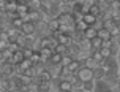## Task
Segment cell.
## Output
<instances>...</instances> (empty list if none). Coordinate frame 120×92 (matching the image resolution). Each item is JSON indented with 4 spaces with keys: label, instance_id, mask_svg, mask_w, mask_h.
Masks as SVG:
<instances>
[{
    "label": "cell",
    "instance_id": "obj_1",
    "mask_svg": "<svg viewBox=\"0 0 120 92\" xmlns=\"http://www.w3.org/2000/svg\"><path fill=\"white\" fill-rule=\"evenodd\" d=\"M78 78L81 81H90V80H93V70L89 67H85V65H82V67L78 70Z\"/></svg>",
    "mask_w": 120,
    "mask_h": 92
},
{
    "label": "cell",
    "instance_id": "obj_2",
    "mask_svg": "<svg viewBox=\"0 0 120 92\" xmlns=\"http://www.w3.org/2000/svg\"><path fill=\"white\" fill-rule=\"evenodd\" d=\"M2 76L3 78H11L13 75H14V64L13 62H5L3 65H2Z\"/></svg>",
    "mask_w": 120,
    "mask_h": 92
},
{
    "label": "cell",
    "instance_id": "obj_3",
    "mask_svg": "<svg viewBox=\"0 0 120 92\" xmlns=\"http://www.w3.org/2000/svg\"><path fill=\"white\" fill-rule=\"evenodd\" d=\"M21 32H22L24 35H36V25H35V22H30V21L24 22L22 27H21Z\"/></svg>",
    "mask_w": 120,
    "mask_h": 92
},
{
    "label": "cell",
    "instance_id": "obj_4",
    "mask_svg": "<svg viewBox=\"0 0 120 92\" xmlns=\"http://www.w3.org/2000/svg\"><path fill=\"white\" fill-rule=\"evenodd\" d=\"M106 78V68L98 65L96 68H93V80L95 81H103Z\"/></svg>",
    "mask_w": 120,
    "mask_h": 92
},
{
    "label": "cell",
    "instance_id": "obj_5",
    "mask_svg": "<svg viewBox=\"0 0 120 92\" xmlns=\"http://www.w3.org/2000/svg\"><path fill=\"white\" fill-rule=\"evenodd\" d=\"M40 56H41V60H44V62H48L49 59H51V56L54 54V49L52 48H49V46H43L40 51Z\"/></svg>",
    "mask_w": 120,
    "mask_h": 92
},
{
    "label": "cell",
    "instance_id": "obj_6",
    "mask_svg": "<svg viewBox=\"0 0 120 92\" xmlns=\"http://www.w3.org/2000/svg\"><path fill=\"white\" fill-rule=\"evenodd\" d=\"M79 52H81V46H79L78 43H71L68 46V52H66V54H70L73 59H76L79 56Z\"/></svg>",
    "mask_w": 120,
    "mask_h": 92
},
{
    "label": "cell",
    "instance_id": "obj_7",
    "mask_svg": "<svg viewBox=\"0 0 120 92\" xmlns=\"http://www.w3.org/2000/svg\"><path fill=\"white\" fill-rule=\"evenodd\" d=\"M57 40H59V43L66 44V46H70V44L73 43V38H71V35H68V33H60L59 37H57Z\"/></svg>",
    "mask_w": 120,
    "mask_h": 92
},
{
    "label": "cell",
    "instance_id": "obj_8",
    "mask_svg": "<svg viewBox=\"0 0 120 92\" xmlns=\"http://www.w3.org/2000/svg\"><path fill=\"white\" fill-rule=\"evenodd\" d=\"M27 5H29L30 11H40L43 2H41V0H29V2H27Z\"/></svg>",
    "mask_w": 120,
    "mask_h": 92
},
{
    "label": "cell",
    "instance_id": "obj_9",
    "mask_svg": "<svg viewBox=\"0 0 120 92\" xmlns=\"http://www.w3.org/2000/svg\"><path fill=\"white\" fill-rule=\"evenodd\" d=\"M48 29L51 30V33H52L54 30H59V29H60L59 19H57V18H51V19H49V21H48Z\"/></svg>",
    "mask_w": 120,
    "mask_h": 92
},
{
    "label": "cell",
    "instance_id": "obj_10",
    "mask_svg": "<svg viewBox=\"0 0 120 92\" xmlns=\"http://www.w3.org/2000/svg\"><path fill=\"white\" fill-rule=\"evenodd\" d=\"M66 67L70 68V72H73V73H78V70L82 67V62L78 60V59H73V60L70 62V65H66Z\"/></svg>",
    "mask_w": 120,
    "mask_h": 92
},
{
    "label": "cell",
    "instance_id": "obj_11",
    "mask_svg": "<svg viewBox=\"0 0 120 92\" xmlns=\"http://www.w3.org/2000/svg\"><path fill=\"white\" fill-rule=\"evenodd\" d=\"M0 91H2V92H10V91H11L10 78H2V80H0Z\"/></svg>",
    "mask_w": 120,
    "mask_h": 92
},
{
    "label": "cell",
    "instance_id": "obj_12",
    "mask_svg": "<svg viewBox=\"0 0 120 92\" xmlns=\"http://www.w3.org/2000/svg\"><path fill=\"white\" fill-rule=\"evenodd\" d=\"M71 38H73V43H78V44H79V43H81V41L85 38V35H84V32H82V30H78V29H76V30L73 32Z\"/></svg>",
    "mask_w": 120,
    "mask_h": 92
},
{
    "label": "cell",
    "instance_id": "obj_13",
    "mask_svg": "<svg viewBox=\"0 0 120 92\" xmlns=\"http://www.w3.org/2000/svg\"><path fill=\"white\" fill-rule=\"evenodd\" d=\"M59 89H60V92H70V91H73V86H71V83H70V81L60 80V83H59Z\"/></svg>",
    "mask_w": 120,
    "mask_h": 92
},
{
    "label": "cell",
    "instance_id": "obj_14",
    "mask_svg": "<svg viewBox=\"0 0 120 92\" xmlns=\"http://www.w3.org/2000/svg\"><path fill=\"white\" fill-rule=\"evenodd\" d=\"M60 14H62V11H60V3L59 5H51L49 6V16H51V18H59Z\"/></svg>",
    "mask_w": 120,
    "mask_h": 92
},
{
    "label": "cell",
    "instance_id": "obj_15",
    "mask_svg": "<svg viewBox=\"0 0 120 92\" xmlns=\"http://www.w3.org/2000/svg\"><path fill=\"white\" fill-rule=\"evenodd\" d=\"M24 52H22V49H19V51H16V52H13V64H21V62L24 60Z\"/></svg>",
    "mask_w": 120,
    "mask_h": 92
},
{
    "label": "cell",
    "instance_id": "obj_16",
    "mask_svg": "<svg viewBox=\"0 0 120 92\" xmlns=\"http://www.w3.org/2000/svg\"><path fill=\"white\" fill-rule=\"evenodd\" d=\"M62 14H73V3H60Z\"/></svg>",
    "mask_w": 120,
    "mask_h": 92
},
{
    "label": "cell",
    "instance_id": "obj_17",
    "mask_svg": "<svg viewBox=\"0 0 120 92\" xmlns=\"http://www.w3.org/2000/svg\"><path fill=\"white\" fill-rule=\"evenodd\" d=\"M73 14H84V3L73 2Z\"/></svg>",
    "mask_w": 120,
    "mask_h": 92
},
{
    "label": "cell",
    "instance_id": "obj_18",
    "mask_svg": "<svg viewBox=\"0 0 120 92\" xmlns=\"http://www.w3.org/2000/svg\"><path fill=\"white\" fill-rule=\"evenodd\" d=\"M95 86H96V81L95 80H90V81H84V86L82 89L89 92H95Z\"/></svg>",
    "mask_w": 120,
    "mask_h": 92
},
{
    "label": "cell",
    "instance_id": "obj_19",
    "mask_svg": "<svg viewBox=\"0 0 120 92\" xmlns=\"http://www.w3.org/2000/svg\"><path fill=\"white\" fill-rule=\"evenodd\" d=\"M19 80H21V84H22V86H30V84L33 83V78L29 76V75H25V73L21 75V76H19Z\"/></svg>",
    "mask_w": 120,
    "mask_h": 92
},
{
    "label": "cell",
    "instance_id": "obj_20",
    "mask_svg": "<svg viewBox=\"0 0 120 92\" xmlns=\"http://www.w3.org/2000/svg\"><path fill=\"white\" fill-rule=\"evenodd\" d=\"M84 35H85V38H87V40H93V38L98 35V32H96L95 29L92 27V25H89V29L84 32Z\"/></svg>",
    "mask_w": 120,
    "mask_h": 92
},
{
    "label": "cell",
    "instance_id": "obj_21",
    "mask_svg": "<svg viewBox=\"0 0 120 92\" xmlns=\"http://www.w3.org/2000/svg\"><path fill=\"white\" fill-rule=\"evenodd\" d=\"M89 57H92V51H84V49H81V52H79V56L76 57L78 60L82 62V65H84V60L85 59H89Z\"/></svg>",
    "mask_w": 120,
    "mask_h": 92
},
{
    "label": "cell",
    "instance_id": "obj_22",
    "mask_svg": "<svg viewBox=\"0 0 120 92\" xmlns=\"http://www.w3.org/2000/svg\"><path fill=\"white\" fill-rule=\"evenodd\" d=\"M79 46H81V49H84V51H92V40H87V38H84L81 43H79Z\"/></svg>",
    "mask_w": 120,
    "mask_h": 92
},
{
    "label": "cell",
    "instance_id": "obj_23",
    "mask_svg": "<svg viewBox=\"0 0 120 92\" xmlns=\"http://www.w3.org/2000/svg\"><path fill=\"white\" fill-rule=\"evenodd\" d=\"M54 52H59V54L65 56L66 52H68V46H66V44H62V43H59V44H57V46H55Z\"/></svg>",
    "mask_w": 120,
    "mask_h": 92
},
{
    "label": "cell",
    "instance_id": "obj_24",
    "mask_svg": "<svg viewBox=\"0 0 120 92\" xmlns=\"http://www.w3.org/2000/svg\"><path fill=\"white\" fill-rule=\"evenodd\" d=\"M84 65L93 70V68H96V67H98V62H96L95 59H93V57H89V59H85V60H84Z\"/></svg>",
    "mask_w": 120,
    "mask_h": 92
},
{
    "label": "cell",
    "instance_id": "obj_25",
    "mask_svg": "<svg viewBox=\"0 0 120 92\" xmlns=\"http://www.w3.org/2000/svg\"><path fill=\"white\" fill-rule=\"evenodd\" d=\"M84 21L89 25H93V24H95V21H96V16L90 14V13H84Z\"/></svg>",
    "mask_w": 120,
    "mask_h": 92
},
{
    "label": "cell",
    "instance_id": "obj_26",
    "mask_svg": "<svg viewBox=\"0 0 120 92\" xmlns=\"http://www.w3.org/2000/svg\"><path fill=\"white\" fill-rule=\"evenodd\" d=\"M96 37H100L101 40H108V38H112L111 37V32L108 29H101V30H98V35Z\"/></svg>",
    "mask_w": 120,
    "mask_h": 92
},
{
    "label": "cell",
    "instance_id": "obj_27",
    "mask_svg": "<svg viewBox=\"0 0 120 92\" xmlns=\"http://www.w3.org/2000/svg\"><path fill=\"white\" fill-rule=\"evenodd\" d=\"M62 57H63L62 54H59V52H54V54L51 56V59H49V60L52 62L54 65H59V64H62Z\"/></svg>",
    "mask_w": 120,
    "mask_h": 92
},
{
    "label": "cell",
    "instance_id": "obj_28",
    "mask_svg": "<svg viewBox=\"0 0 120 92\" xmlns=\"http://www.w3.org/2000/svg\"><path fill=\"white\" fill-rule=\"evenodd\" d=\"M92 27H93V29H95L96 32H98V30H101V29H104V21H103V19L100 18V16H98V18H96V21H95V24L92 25Z\"/></svg>",
    "mask_w": 120,
    "mask_h": 92
},
{
    "label": "cell",
    "instance_id": "obj_29",
    "mask_svg": "<svg viewBox=\"0 0 120 92\" xmlns=\"http://www.w3.org/2000/svg\"><path fill=\"white\" fill-rule=\"evenodd\" d=\"M22 24H24V19L19 18V16H16L14 19H11V25H13V27H16V29H21Z\"/></svg>",
    "mask_w": 120,
    "mask_h": 92
},
{
    "label": "cell",
    "instance_id": "obj_30",
    "mask_svg": "<svg viewBox=\"0 0 120 92\" xmlns=\"http://www.w3.org/2000/svg\"><path fill=\"white\" fill-rule=\"evenodd\" d=\"M71 86H73V91H74V92H79V91H82V86H84V81H81V80L78 78V80L74 81V83H73Z\"/></svg>",
    "mask_w": 120,
    "mask_h": 92
},
{
    "label": "cell",
    "instance_id": "obj_31",
    "mask_svg": "<svg viewBox=\"0 0 120 92\" xmlns=\"http://www.w3.org/2000/svg\"><path fill=\"white\" fill-rule=\"evenodd\" d=\"M76 29H78V30H82V32H85L87 29H89V24L85 22L84 19H82V21H78V22H76Z\"/></svg>",
    "mask_w": 120,
    "mask_h": 92
},
{
    "label": "cell",
    "instance_id": "obj_32",
    "mask_svg": "<svg viewBox=\"0 0 120 92\" xmlns=\"http://www.w3.org/2000/svg\"><path fill=\"white\" fill-rule=\"evenodd\" d=\"M87 13L93 14V16H96V18H98V16L101 14V11H100V8H98V5H96V3H95V5H92V6H90V8H89V11H87Z\"/></svg>",
    "mask_w": 120,
    "mask_h": 92
},
{
    "label": "cell",
    "instance_id": "obj_33",
    "mask_svg": "<svg viewBox=\"0 0 120 92\" xmlns=\"http://www.w3.org/2000/svg\"><path fill=\"white\" fill-rule=\"evenodd\" d=\"M101 44H103V40L100 37H95L93 40H92V48H93V49H100V48H101Z\"/></svg>",
    "mask_w": 120,
    "mask_h": 92
},
{
    "label": "cell",
    "instance_id": "obj_34",
    "mask_svg": "<svg viewBox=\"0 0 120 92\" xmlns=\"http://www.w3.org/2000/svg\"><path fill=\"white\" fill-rule=\"evenodd\" d=\"M22 52H24V57L25 59H32V56H33V49L32 48H22Z\"/></svg>",
    "mask_w": 120,
    "mask_h": 92
},
{
    "label": "cell",
    "instance_id": "obj_35",
    "mask_svg": "<svg viewBox=\"0 0 120 92\" xmlns=\"http://www.w3.org/2000/svg\"><path fill=\"white\" fill-rule=\"evenodd\" d=\"M100 52H101V56L104 57V59H108V57H111V56H112L111 48H100Z\"/></svg>",
    "mask_w": 120,
    "mask_h": 92
},
{
    "label": "cell",
    "instance_id": "obj_36",
    "mask_svg": "<svg viewBox=\"0 0 120 92\" xmlns=\"http://www.w3.org/2000/svg\"><path fill=\"white\" fill-rule=\"evenodd\" d=\"M19 65H21V68H22V70H27V68L33 67V65H32V60H30V59H24V60L21 62Z\"/></svg>",
    "mask_w": 120,
    "mask_h": 92
},
{
    "label": "cell",
    "instance_id": "obj_37",
    "mask_svg": "<svg viewBox=\"0 0 120 92\" xmlns=\"http://www.w3.org/2000/svg\"><path fill=\"white\" fill-rule=\"evenodd\" d=\"M30 60H32V65H35V64H38V62L41 60V56H40V52H38V51H35Z\"/></svg>",
    "mask_w": 120,
    "mask_h": 92
},
{
    "label": "cell",
    "instance_id": "obj_38",
    "mask_svg": "<svg viewBox=\"0 0 120 92\" xmlns=\"http://www.w3.org/2000/svg\"><path fill=\"white\" fill-rule=\"evenodd\" d=\"M71 60H73L71 56H70V54H65L63 57H62V65H65V67H66V65H70V62H71Z\"/></svg>",
    "mask_w": 120,
    "mask_h": 92
},
{
    "label": "cell",
    "instance_id": "obj_39",
    "mask_svg": "<svg viewBox=\"0 0 120 92\" xmlns=\"http://www.w3.org/2000/svg\"><path fill=\"white\" fill-rule=\"evenodd\" d=\"M8 49H10V51H11V52H16V51H19V44L16 43V41H11V43L8 44Z\"/></svg>",
    "mask_w": 120,
    "mask_h": 92
},
{
    "label": "cell",
    "instance_id": "obj_40",
    "mask_svg": "<svg viewBox=\"0 0 120 92\" xmlns=\"http://www.w3.org/2000/svg\"><path fill=\"white\" fill-rule=\"evenodd\" d=\"M40 13H41V14H49V5L46 2H43L41 8H40Z\"/></svg>",
    "mask_w": 120,
    "mask_h": 92
},
{
    "label": "cell",
    "instance_id": "obj_41",
    "mask_svg": "<svg viewBox=\"0 0 120 92\" xmlns=\"http://www.w3.org/2000/svg\"><path fill=\"white\" fill-rule=\"evenodd\" d=\"M112 27H115V24H114V21H112V19H111V21H104V29L111 30Z\"/></svg>",
    "mask_w": 120,
    "mask_h": 92
},
{
    "label": "cell",
    "instance_id": "obj_42",
    "mask_svg": "<svg viewBox=\"0 0 120 92\" xmlns=\"http://www.w3.org/2000/svg\"><path fill=\"white\" fill-rule=\"evenodd\" d=\"M109 32H111V37L114 38V37H117V35H119V33H120V29H119V27H117V25H115V27H112V29H111V30H109Z\"/></svg>",
    "mask_w": 120,
    "mask_h": 92
},
{
    "label": "cell",
    "instance_id": "obj_43",
    "mask_svg": "<svg viewBox=\"0 0 120 92\" xmlns=\"http://www.w3.org/2000/svg\"><path fill=\"white\" fill-rule=\"evenodd\" d=\"M0 40H3V41H10V35H8V32H2L0 33Z\"/></svg>",
    "mask_w": 120,
    "mask_h": 92
},
{
    "label": "cell",
    "instance_id": "obj_44",
    "mask_svg": "<svg viewBox=\"0 0 120 92\" xmlns=\"http://www.w3.org/2000/svg\"><path fill=\"white\" fill-rule=\"evenodd\" d=\"M8 44H10V41H3V40H0V51L6 49V48H8Z\"/></svg>",
    "mask_w": 120,
    "mask_h": 92
},
{
    "label": "cell",
    "instance_id": "obj_45",
    "mask_svg": "<svg viewBox=\"0 0 120 92\" xmlns=\"http://www.w3.org/2000/svg\"><path fill=\"white\" fill-rule=\"evenodd\" d=\"M46 3H48L49 6H51V5H59L60 0H46Z\"/></svg>",
    "mask_w": 120,
    "mask_h": 92
},
{
    "label": "cell",
    "instance_id": "obj_46",
    "mask_svg": "<svg viewBox=\"0 0 120 92\" xmlns=\"http://www.w3.org/2000/svg\"><path fill=\"white\" fill-rule=\"evenodd\" d=\"M60 3H73V0H60Z\"/></svg>",
    "mask_w": 120,
    "mask_h": 92
},
{
    "label": "cell",
    "instance_id": "obj_47",
    "mask_svg": "<svg viewBox=\"0 0 120 92\" xmlns=\"http://www.w3.org/2000/svg\"><path fill=\"white\" fill-rule=\"evenodd\" d=\"M16 2H18V3H27L29 0H16Z\"/></svg>",
    "mask_w": 120,
    "mask_h": 92
},
{
    "label": "cell",
    "instance_id": "obj_48",
    "mask_svg": "<svg viewBox=\"0 0 120 92\" xmlns=\"http://www.w3.org/2000/svg\"><path fill=\"white\" fill-rule=\"evenodd\" d=\"M115 57H117V60H119V64H120V51L117 52V56H115Z\"/></svg>",
    "mask_w": 120,
    "mask_h": 92
},
{
    "label": "cell",
    "instance_id": "obj_49",
    "mask_svg": "<svg viewBox=\"0 0 120 92\" xmlns=\"http://www.w3.org/2000/svg\"><path fill=\"white\" fill-rule=\"evenodd\" d=\"M106 2H108L109 5H111V3H112V2H115V0H106Z\"/></svg>",
    "mask_w": 120,
    "mask_h": 92
},
{
    "label": "cell",
    "instance_id": "obj_50",
    "mask_svg": "<svg viewBox=\"0 0 120 92\" xmlns=\"http://www.w3.org/2000/svg\"><path fill=\"white\" fill-rule=\"evenodd\" d=\"M3 64H5V62H0V72H2V65H3Z\"/></svg>",
    "mask_w": 120,
    "mask_h": 92
},
{
    "label": "cell",
    "instance_id": "obj_51",
    "mask_svg": "<svg viewBox=\"0 0 120 92\" xmlns=\"http://www.w3.org/2000/svg\"><path fill=\"white\" fill-rule=\"evenodd\" d=\"M2 2H13V0H2Z\"/></svg>",
    "mask_w": 120,
    "mask_h": 92
},
{
    "label": "cell",
    "instance_id": "obj_52",
    "mask_svg": "<svg viewBox=\"0 0 120 92\" xmlns=\"http://www.w3.org/2000/svg\"><path fill=\"white\" fill-rule=\"evenodd\" d=\"M117 86H119V89H120V80H119V84H117Z\"/></svg>",
    "mask_w": 120,
    "mask_h": 92
},
{
    "label": "cell",
    "instance_id": "obj_53",
    "mask_svg": "<svg viewBox=\"0 0 120 92\" xmlns=\"http://www.w3.org/2000/svg\"><path fill=\"white\" fill-rule=\"evenodd\" d=\"M2 32H3V29H2V27H0V33H2Z\"/></svg>",
    "mask_w": 120,
    "mask_h": 92
},
{
    "label": "cell",
    "instance_id": "obj_54",
    "mask_svg": "<svg viewBox=\"0 0 120 92\" xmlns=\"http://www.w3.org/2000/svg\"><path fill=\"white\" fill-rule=\"evenodd\" d=\"M70 92H74V91H70Z\"/></svg>",
    "mask_w": 120,
    "mask_h": 92
},
{
    "label": "cell",
    "instance_id": "obj_55",
    "mask_svg": "<svg viewBox=\"0 0 120 92\" xmlns=\"http://www.w3.org/2000/svg\"><path fill=\"white\" fill-rule=\"evenodd\" d=\"M0 3H2V0H0Z\"/></svg>",
    "mask_w": 120,
    "mask_h": 92
},
{
    "label": "cell",
    "instance_id": "obj_56",
    "mask_svg": "<svg viewBox=\"0 0 120 92\" xmlns=\"http://www.w3.org/2000/svg\"><path fill=\"white\" fill-rule=\"evenodd\" d=\"M0 92H2V91H0Z\"/></svg>",
    "mask_w": 120,
    "mask_h": 92
}]
</instances>
